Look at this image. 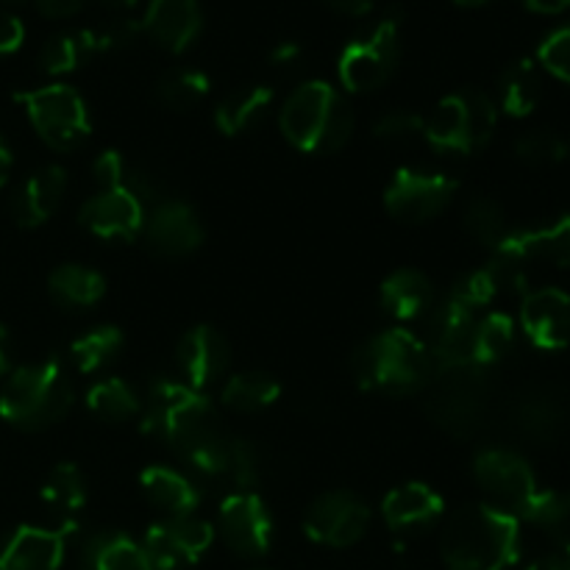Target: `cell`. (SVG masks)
Returning a JSON list of instances; mask_svg holds the SVG:
<instances>
[{"label":"cell","instance_id":"cell-18","mask_svg":"<svg viewBox=\"0 0 570 570\" xmlns=\"http://www.w3.org/2000/svg\"><path fill=\"white\" fill-rule=\"evenodd\" d=\"M521 328L532 345L562 351L570 345V298L557 287H540L523 295Z\"/></svg>","mask_w":570,"mask_h":570},{"label":"cell","instance_id":"cell-1","mask_svg":"<svg viewBox=\"0 0 570 570\" xmlns=\"http://www.w3.org/2000/svg\"><path fill=\"white\" fill-rule=\"evenodd\" d=\"M142 421L150 434L165 440L189 471L206 479L223 476L228 438L215 404L204 393L176 379L159 376L148 384Z\"/></svg>","mask_w":570,"mask_h":570},{"label":"cell","instance_id":"cell-29","mask_svg":"<svg viewBox=\"0 0 570 570\" xmlns=\"http://www.w3.org/2000/svg\"><path fill=\"white\" fill-rule=\"evenodd\" d=\"M48 293L65 309H87L106 295V278L83 265H61L48 276Z\"/></svg>","mask_w":570,"mask_h":570},{"label":"cell","instance_id":"cell-34","mask_svg":"<svg viewBox=\"0 0 570 570\" xmlns=\"http://www.w3.org/2000/svg\"><path fill=\"white\" fill-rule=\"evenodd\" d=\"M515 348V321L507 312H488L479 317L476 334H473V365L484 367L499 365Z\"/></svg>","mask_w":570,"mask_h":570},{"label":"cell","instance_id":"cell-39","mask_svg":"<svg viewBox=\"0 0 570 570\" xmlns=\"http://www.w3.org/2000/svg\"><path fill=\"white\" fill-rule=\"evenodd\" d=\"M209 76L193 67H178L167 70L156 83V95L161 104L173 111H189L209 95Z\"/></svg>","mask_w":570,"mask_h":570},{"label":"cell","instance_id":"cell-47","mask_svg":"<svg viewBox=\"0 0 570 570\" xmlns=\"http://www.w3.org/2000/svg\"><path fill=\"white\" fill-rule=\"evenodd\" d=\"M328 9L340 11V14H348V17H365L371 14L373 9V0H323Z\"/></svg>","mask_w":570,"mask_h":570},{"label":"cell","instance_id":"cell-37","mask_svg":"<svg viewBox=\"0 0 570 570\" xmlns=\"http://www.w3.org/2000/svg\"><path fill=\"white\" fill-rule=\"evenodd\" d=\"M462 226L479 245H488L493 250L510 237L504 206L488 195H476V198L468 200L465 212H462Z\"/></svg>","mask_w":570,"mask_h":570},{"label":"cell","instance_id":"cell-41","mask_svg":"<svg viewBox=\"0 0 570 570\" xmlns=\"http://www.w3.org/2000/svg\"><path fill=\"white\" fill-rule=\"evenodd\" d=\"M538 59L551 76L570 83V26L557 28L543 39L538 50Z\"/></svg>","mask_w":570,"mask_h":570},{"label":"cell","instance_id":"cell-35","mask_svg":"<svg viewBox=\"0 0 570 570\" xmlns=\"http://www.w3.org/2000/svg\"><path fill=\"white\" fill-rule=\"evenodd\" d=\"M95 56H98V48H95L92 28H83V31L50 37L45 42L42 53H39V65L50 76H65V72H72L81 65H87Z\"/></svg>","mask_w":570,"mask_h":570},{"label":"cell","instance_id":"cell-23","mask_svg":"<svg viewBox=\"0 0 570 570\" xmlns=\"http://www.w3.org/2000/svg\"><path fill=\"white\" fill-rule=\"evenodd\" d=\"M443 499L429 484L410 482L384 495L382 518L393 532H415L432 527L443 515Z\"/></svg>","mask_w":570,"mask_h":570},{"label":"cell","instance_id":"cell-4","mask_svg":"<svg viewBox=\"0 0 570 570\" xmlns=\"http://www.w3.org/2000/svg\"><path fill=\"white\" fill-rule=\"evenodd\" d=\"M278 128L301 154H337L354 131V115L343 95L326 81L295 87L278 111Z\"/></svg>","mask_w":570,"mask_h":570},{"label":"cell","instance_id":"cell-45","mask_svg":"<svg viewBox=\"0 0 570 570\" xmlns=\"http://www.w3.org/2000/svg\"><path fill=\"white\" fill-rule=\"evenodd\" d=\"M22 37H26V28H22V22L17 20L11 11L0 9V56L14 53V50L22 45Z\"/></svg>","mask_w":570,"mask_h":570},{"label":"cell","instance_id":"cell-10","mask_svg":"<svg viewBox=\"0 0 570 570\" xmlns=\"http://www.w3.org/2000/svg\"><path fill=\"white\" fill-rule=\"evenodd\" d=\"M473 476L479 488L488 493L490 504L510 515L523 518L538 499V482L529 468V462L521 454L507 449H484L476 454L473 462Z\"/></svg>","mask_w":570,"mask_h":570},{"label":"cell","instance_id":"cell-54","mask_svg":"<svg viewBox=\"0 0 570 570\" xmlns=\"http://www.w3.org/2000/svg\"><path fill=\"white\" fill-rule=\"evenodd\" d=\"M454 3L462 6V9H476V6L490 3V0H454Z\"/></svg>","mask_w":570,"mask_h":570},{"label":"cell","instance_id":"cell-53","mask_svg":"<svg viewBox=\"0 0 570 570\" xmlns=\"http://www.w3.org/2000/svg\"><path fill=\"white\" fill-rule=\"evenodd\" d=\"M104 3L111 9H131V6H137V0H104Z\"/></svg>","mask_w":570,"mask_h":570},{"label":"cell","instance_id":"cell-17","mask_svg":"<svg viewBox=\"0 0 570 570\" xmlns=\"http://www.w3.org/2000/svg\"><path fill=\"white\" fill-rule=\"evenodd\" d=\"M176 362L184 384L200 393V390H209L212 384L223 382V376L228 373V362H232V351L217 328L193 326L178 340Z\"/></svg>","mask_w":570,"mask_h":570},{"label":"cell","instance_id":"cell-33","mask_svg":"<svg viewBox=\"0 0 570 570\" xmlns=\"http://www.w3.org/2000/svg\"><path fill=\"white\" fill-rule=\"evenodd\" d=\"M87 406L95 417H100L106 423H126L142 415V401H139V395L117 376L98 379L87 390Z\"/></svg>","mask_w":570,"mask_h":570},{"label":"cell","instance_id":"cell-55","mask_svg":"<svg viewBox=\"0 0 570 570\" xmlns=\"http://www.w3.org/2000/svg\"><path fill=\"white\" fill-rule=\"evenodd\" d=\"M6 3H22V0H6Z\"/></svg>","mask_w":570,"mask_h":570},{"label":"cell","instance_id":"cell-27","mask_svg":"<svg viewBox=\"0 0 570 570\" xmlns=\"http://www.w3.org/2000/svg\"><path fill=\"white\" fill-rule=\"evenodd\" d=\"M81 570H154L142 546L126 532L104 529L83 540L81 554H78Z\"/></svg>","mask_w":570,"mask_h":570},{"label":"cell","instance_id":"cell-46","mask_svg":"<svg viewBox=\"0 0 570 570\" xmlns=\"http://www.w3.org/2000/svg\"><path fill=\"white\" fill-rule=\"evenodd\" d=\"M83 6V0H37L39 14L48 17V20H65V17L78 14Z\"/></svg>","mask_w":570,"mask_h":570},{"label":"cell","instance_id":"cell-38","mask_svg":"<svg viewBox=\"0 0 570 570\" xmlns=\"http://www.w3.org/2000/svg\"><path fill=\"white\" fill-rule=\"evenodd\" d=\"M523 518L543 529L562 554H570V493H538Z\"/></svg>","mask_w":570,"mask_h":570},{"label":"cell","instance_id":"cell-43","mask_svg":"<svg viewBox=\"0 0 570 570\" xmlns=\"http://www.w3.org/2000/svg\"><path fill=\"white\" fill-rule=\"evenodd\" d=\"M139 33H142V26H139L137 20H126V17L106 22V26L100 28H92V39H95V48H98V56L109 53V50L128 48Z\"/></svg>","mask_w":570,"mask_h":570},{"label":"cell","instance_id":"cell-20","mask_svg":"<svg viewBox=\"0 0 570 570\" xmlns=\"http://www.w3.org/2000/svg\"><path fill=\"white\" fill-rule=\"evenodd\" d=\"M139 26L159 48L184 53L198 39L204 14L198 0H150Z\"/></svg>","mask_w":570,"mask_h":570},{"label":"cell","instance_id":"cell-25","mask_svg":"<svg viewBox=\"0 0 570 570\" xmlns=\"http://www.w3.org/2000/svg\"><path fill=\"white\" fill-rule=\"evenodd\" d=\"M515 254L523 265L543 262L551 267H570V217L549 223L527 232H510V237L499 245Z\"/></svg>","mask_w":570,"mask_h":570},{"label":"cell","instance_id":"cell-28","mask_svg":"<svg viewBox=\"0 0 570 570\" xmlns=\"http://www.w3.org/2000/svg\"><path fill=\"white\" fill-rule=\"evenodd\" d=\"M273 106V89L271 87H248L239 92L228 95L217 104L215 109V126L226 137H239L259 126L262 117Z\"/></svg>","mask_w":570,"mask_h":570},{"label":"cell","instance_id":"cell-44","mask_svg":"<svg viewBox=\"0 0 570 570\" xmlns=\"http://www.w3.org/2000/svg\"><path fill=\"white\" fill-rule=\"evenodd\" d=\"M92 178L100 189H117L126 187L128 181V165L117 150H104L98 159L92 161Z\"/></svg>","mask_w":570,"mask_h":570},{"label":"cell","instance_id":"cell-6","mask_svg":"<svg viewBox=\"0 0 570 570\" xmlns=\"http://www.w3.org/2000/svg\"><path fill=\"white\" fill-rule=\"evenodd\" d=\"M499 109L479 89L445 95L429 117H423V137L440 154L471 156L493 139Z\"/></svg>","mask_w":570,"mask_h":570},{"label":"cell","instance_id":"cell-7","mask_svg":"<svg viewBox=\"0 0 570 570\" xmlns=\"http://www.w3.org/2000/svg\"><path fill=\"white\" fill-rule=\"evenodd\" d=\"M426 412L440 429L454 438H471L479 432L488 412L484 367H438L426 384Z\"/></svg>","mask_w":570,"mask_h":570},{"label":"cell","instance_id":"cell-11","mask_svg":"<svg viewBox=\"0 0 570 570\" xmlns=\"http://www.w3.org/2000/svg\"><path fill=\"white\" fill-rule=\"evenodd\" d=\"M456 195V181L445 173L401 167L384 189V206L401 223H429L449 209Z\"/></svg>","mask_w":570,"mask_h":570},{"label":"cell","instance_id":"cell-5","mask_svg":"<svg viewBox=\"0 0 570 570\" xmlns=\"http://www.w3.org/2000/svg\"><path fill=\"white\" fill-rule=\"evenodd\" d=\"M72 404H76V387L65 365L53 356L11 371L0 390V417L26 432L53 426L67 417Z\"/></svg>","mask_w":570,"mask_h":570},{"label":"cell","instance_id":"cell-12","mask_svg":"<svg viewBox=\"0 0 570 570\" xmlns=\"http://www.w3.org/2000/svg\"><path fill=\"white\" fill-rule=\"evenodd\" d=\"M215 543V527L198 515L161 518L145 532L142 551L154 570H178L195 566Z\"/></svg>","mask_w":570,"mask_h":570},{"label":"cell","instance_id":"cell-42","mask_svg":"<svg viewBox=\"0 0 570 570\" xmlns=\"http://www.w3.org/2000/svg\"><path fill=\"white\" fill-rule=\"evenodd\" d=\"M417 134H423V117L406 109L387 111L373 126V137L382 139V142H406V139L417 137Z\"/></svg>","mask_w":570,"mask_h":570},{"label":"cell","instance_id":"cell-49","mask_svg":"<svg viewBox=\"0 0 570 570\" xmlns=\"http://www.w3.org/2000/svg\"><path fill=\"white\" fill-rule=\"evenodd\" d=\"M298 56H301L298 45H295V42H282V45H276V48H273L271 61L276 67H287V65H293V61H298Z\"/></svg>","mask_w":570,"mask_h":570},{"label":"cell","instance_id":"cell-51","mask_svg":"<svg viewBox=\"0 0 570 570\" xmlns=\"http://www.w3.org/2000/svg\"><path fill=\"white\" fill-rule=\"evenodd\" d=\"M527 570H570V554H549L543 560L532 562Z\"/></svg>","mask_w":570,"mask_h":570},{"label":"cell","instance_id":"cell-3","mask_svg":"<svg viewBox=\"0 0 570 570\" xmlns=\"http://www.w3.org/2000/svg\"><path fill=\"white\" fill-rule=\"evenodd\" d=\"M354 376L360 387L387 395H415L434 376V360L426 343L406 328L373 334L356 348Z\"/></svg>","mask_w":570,"mask_h":570},{"label":"cell","instance_id":"cell-40","mask_svg":"<svg viewBox=\"0 0 570 570\" xmlns=\"http://www.w3.org/2000/svg\"><path fill=\"white\" fill-rule=\"evenodd\" d=\"M568 154V145L560 134L549 131V128H532V131L521 134L515 139V156L523 165L532 167H551L560 165Z\"/></svg>","mask_w":570,"mask_h":570},{"label":"cell","instance_id":"cell-31","mask_svg":"<svg viewBox=\"0 0 570 570\" xmlns=\"http://www.w3.org/2000/svg\"><path fill=\"white\" fill-rule=\"evenodd\" d=\"M42 504L61 518V527H76L72 518L87 504V479L72 462H61L42 484Z\"/></svg>","mask_w":570,"mask_h":570},{"label":"cell","instance_id":"cell-21","mask_svg":"<svg viewBox=\"0 0 570 570\" xmlns=\"http://www.w3.org/2000/svg\"><path fill=\"white\" fill-rule=\"evenodd\" d=\"M67 189V173L59 165L39 167L11 198V217L20 228H39L56 215Z\"/></svg>","mask_w":570,"mask_h":570},{"label":"cell","instance_id":"cell-30","mask_svg":"<svg viewBox=\"0 0 570 570\" xmlns=\"http://www.w3.org/2000/svg\"><path fill=\"white\" fill-rule=\"evenodd\" d=\"M278 395H282V384L265 371L234 373L223 382L220 390L223 404L232 412H239V415H254V412L267 410V406L276 404Z\"/></svg>","mask_w":570,"mask_h":570},{"label":"cell","instance_id":"cell-2","mask_svg":"<svg viewBox=\"0 0 570 570\" xmlns=\"http://www.w3.org/2000/svg\"><path fill=\"white\" fill-rule=\"evenodd\" d=\"M521 554V523L493 504L462 507L440 534L449 570H507Z\"/></svg>","mask_w":570,"mask_h":570},{"label":"cell","instance_id":"cell-52","mask_svg":"<svg viewBox=\"0 0 570 570\" xmlns=\"http://www.w3.org/2000/svg\"><path fill=\"white\" fill-rule=\"evenodd\" d=\"M9 173H11V150L9 145L3 142V137H0V187L9 181Z\"/></svg>","mask_w":570,"mask_h":570},{"label":"cell","instance_id":"cell-32","mask_svg":"<svg viewBox=\"0 0 570 570\" xmlns=\"http://www.w3.org/2000/svg\"><path fill=\"white\" fill-rule=\"evenodd\" d=\"M540 92V72L534 61L521 59L512 61L499 78V104L510 117H529L538 106Z\"/></svg>","mask_w":570,"mask_h":570},{"label":"cell","instance_id":"cell-19","mask_svg":"<svg viewBox=\"0 0 570 570\" xmlns=\"http://www.w3.org/2000/svg\"><path fill=\"white\" fill-rule=\"evenodd\" d=\"M76 527H20L0 546V570H59Z\"/></svg>","mask_w":570,"mask_h":570},{"label":"cell","instance_id":"cell-26","mask_svg":"<svg viewBox=\"0 0 570 570\" xmlns=\"http://www.w3.org/2000/svg\"><path fill=\"white\" fill-rule=\"evenodd\" d=\"M139 484H142L145 499L165 518L195 515V510L200 504V493L195 488V482L189 476H184L181 471H176V468H145L142 476H139Z\"/></svg>","mask_w":570,"mask_h":570},{"label":"cell","instance_id":"cell-9","mask_svg":"<svg viewBox=\"0 0 570 570\" xmlns=\"http://www.w3.org/2000/svg\"><path fill=\"white\" fill-rule=\"evenodd\" d=\"M401 53V14L390 11L371 31L351 39L337 61V76L348 92H373L393 78Z\"/></svg>","mask_w":570,"mask_h":570},{"label":"cell","instance_id":"cell-13","mask_svg":"<svg viewBox=\"0 0 570 570\" xmlns=\"http://www.w3.org/2000/svg\"><path fill=\"white\" fill-rule=\"evenodd\" d=\"M367 527H371V510L360 495L348 490H328L317 495L304 518L306 538L328 549L356 546L367 534Z\"/></svg>","mask_w":570,"mask_h":570},{"label":"cell","instance_id":"cell-48","mask_svg":"<svg viewBox=\"0 0 570 570\" xmlns=\"http://www.w3.org/2000/svg\"><path fill=\"white\" fill-rule=\"evenodd\" d=\"M14 371V343H11V332L0 323V379L9 376Z\"/></svg>","mask_w":570,"mask_h":570},{"label":"cell","instance_id":"cell-15","mask_svg":"<svg viewBox=\"0 0 570 570\" xmlns=\"http://www.w3.org/2000/svg\"><path fill=\"white\" fill-rule=\"evenodd\" d=\"M142 237L156 256L181 259L204 245V223L184 200H159L145 215Z\"/></svg>","mask_w":570,"mask_h":570},{"label":"cell","instance_id":"cell-16","mask_svg":"<svg viewBox=\"0 0 570 570\" xmlns=\"http://www.w3.org/2000/svg\"><path fill=\"white\" fill-rule=\"evenodd\" d=\"M78 220L100 239H137L145 226V204L134 189H100L78 212Z\"/></svg>","mask_w":570,"mask_h":570},{"label":"cell","instance_id":"cell-50","mask_svg":"<svg viewBox=\"0 0 570 570\" xmlns=\"http://www.w3.org/2000/svg\"><path fill=\"white\" fill-rule=\"evenodd\" d=\"M523 3L540 14H560V11L570 9V0H523Z\"/></svg>","mask_w":570,"mask_h":570},{"label":"cell","instance_id":"cell-36","mask_svg":"<svg viewBox=\"0 0 570 570\" xmlns=\"http://www.w3.org/2000/svg\"><path fill=\"white\" fill-rule=\"evenodd\" d=\"M122 332L117 326H95L70 345V360L78 373H98L120 354Z\"/></svg>","mask_w":570,"mask_h":570},{"label":"cell","instance_id":"cell-14","mask_svg":"<svg viewBox=\"0 0 570 570\" xmlns=\"http://www.w3.org/2000/svg\"><path fill=\"white\" fill-rule=\"evenodd\" d=\"M217 534L228 551L259 560L273 546V518L256 493H228L217 510Z\"/></svg>","mask_w":570,"mask_h":570},{"label":"cell","instance_id":"cell-22","mask_svg":"<svg viewBox=\"0 0 570 570\" xmlns=\"http://www.w3.org/2000/svg\"><path fill=\"white\" fill-rule=\"evenodd\" d=\"M566 406L551 390H529L512 406V426L521 438L551 445L566 434Z\"/></svg>","mask_w":570,"mask_h":570},{"label":"cell","instance_id":"cell-24","mask_svg":"<svg viewBox=\"0 0 570 570\" xmlns=\"http://www.w3.org/2000/svg\"><path fill=\"white\" fill-rule=\"evenodd\" d=\"M434 301L438 295H434L432 278L412 267L390 273L379 289V304L395 321H421L429 315Z\"/></svg>","mask_w":570,"mask_h":570},{"label":"cell","instance_id":"cell-8","mask_svg":"<svg viewBox=\"0 0 570 570\" xmlns=\"http://www.w3.org/2000/svg\"><path fill=\"white\" fill-rule=\"evenodd\" d=\"M17 100L26 106L33 131L48 148L59 154L81 148L87 142L92 122H89L87 104L81 95L67 83H48V87L17 92Z\"/></svg>","mask_w":570,"mask_h":570}]
</instances>
